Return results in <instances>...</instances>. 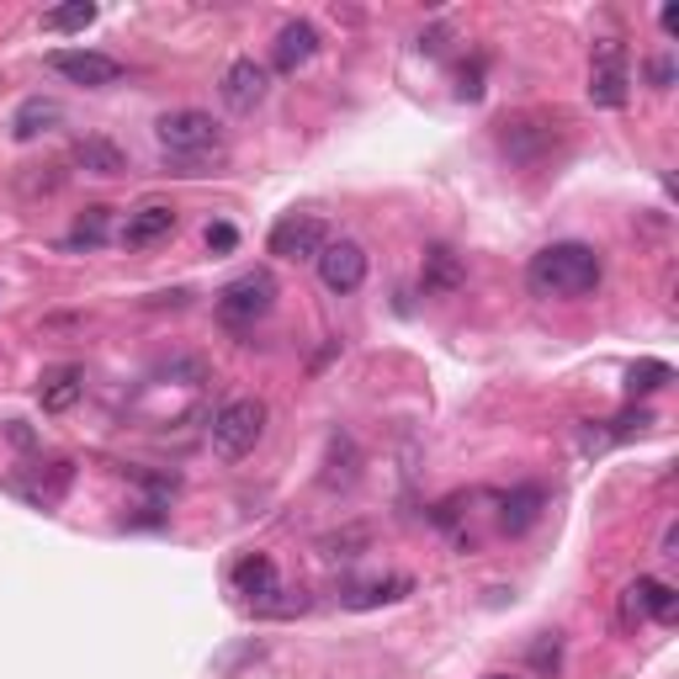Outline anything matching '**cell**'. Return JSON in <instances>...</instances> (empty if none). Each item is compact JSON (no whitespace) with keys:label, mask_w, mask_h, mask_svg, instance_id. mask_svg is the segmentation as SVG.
Listing matches in <instances>:
<instances>
[{"label":"cell","mask_w":679,"mask_h":679,"mask_svg":"<svg viewBox=\"0 0 679 679\" xmlns=\"http://www.w3.org/2000/svg\"><path fill=\"white\" fill-rule=\"evenodd\" d=\"M266 85H271L266 64H255V59H234V64L223 70V80H219L223 107H229V112H255V107L266 101Z\"/></svg>","instance_id":"cell-11"},{"label":"cell","mask_w":679,"mask_h":679,"mask_svg":"<svg viewBox=\"0 0 679 679\" xmlns=\"http://www.w3.org/2000/svg\"><path fill=\"white\" fill-rule=\"evenodd\" d=\"M234 589H240V595L255 610H261V616H282L276 595H287V589H282V574H276V563H271L266 553H255V558L234 563Z\"/></svg>","instance_id":"cell-8"},{"label":"cell","mask_w":679,"mask_h":679,"mask_svg":"<svg viewBox=\"0 0 679 679\" xmlns=\"http://www.w3.org/2000/svg\"><path fill=\"white\" fill-rule=\"evenodd\" d=\"M663 32H679V6H663Z\"/></svg>","instance_id":"cell-30"},{"label":"cell","mask_w":679,"mask_h":679,"mask_svg":"<svg viewBox=\"0 0 679 679\" xmlns=\"http://www.w3.org/2000/svg\"><path fill=\"white\" fill-rule=\"evenodd\" d=\"M600 250L595 244H579V240H563V244H547L536 250L531 266H526V287L536 297H584V292L600 287Z\"/></svg>","instance_id":"cell-1"},{"label":"cell","mask_w":679,"mask_h":679,"mask_svg":"<svg viewBox=\"0 0 679 679\" xmlns=\"http://www.w3.org/2000/svg\"><path fill=\"white\" fill-rule=\"evenodd\" d=\"M653 85L658 91H669V85H675V59H653Z\"/></svg>","instance_id":"cell-27"},{"label":"cell","mask_w":679,"mask_h":679,"mask_svg":"<svg viewBox=\"0 0 679 679\" xmlns=\"http://www.w3.org/2000/svg\"><path fill=\"white\" fill-rule=\"evenodd\" d=\"M553 139H558V133H547V122H531V118L505 122V154L509 160H536Z\"/></svg>","instance_id":"cell-17"},{"label":"cell","mask_w":679,"mask_h":679,"mask_svg":"<svg viewBox=\"0 0 679 679\" xmlns=\"http://www.w3.org/2000/svg\"><path fill=\"white\" fill-rule=\"evenodd\" d=\"M314 53H318V27L314 22H287L282 32H276V70L282 74H297Z\"/></svg>","instance_id":"cell-13"},{"label":"cell","mask_w":679,"mask_h":679,"mask_svg":"<svg viewBox=\"0 0 679 679\" xmlns=\"http://www.w3.org/2000/svg\"><path fill=\"white\" fill-rule=\"evenodd\" d=\"M175 234V207H165V202H149V207H139V213H128V223H122V244L128 250H149V244H160Z\"/></svg>","instance_id":"cell-12"},{"label":"cell","mask_w":679,"mask_h":679,"mask_svg":"<svg viewBox=\"0 0 679 679\" xmlns=\"http://www.w3.org/2000/svg\"><path fill=\"white\" fill-rule=\"evenodd\" d=\"M675 606H679V595L663 579H637L621 589V627H637V621H648V616L675 621Z\"/></svg>","instance_id":"cell-10"},{"label":"cell","mask_w":679,"mask_h":679,"mask_svg":"<svg viewBox=\"0 0 679 679\" xmlns=\"http://www.w3.org/2000/svg\"><path fill=\"white\" fill-rule=\"evenodd\" d=\"M276 308V282L271 271H244L240 282H229L219 292V318L229 330H250L255 318H266Z\"/></svg>","instance_id":"cell-4"},{"label":"cell","mask_w":679,"mask_h":679,"mask_svg":"<svg viewBox=\"0 0 679 679\" xmlns=\"http://www.w3.org/2000/svg\"><path fill=\"white\" fill-rule=\"evenodd\" d=\"M64 122V107L53 97H27L17 112H11V139L17 144H27V139H38V133H49V128H59Z\"/></svg>","instance_id":"cell-14"},{"label":"cell","mask_w":679,"mask_h":679,"mask_svg":"<svg viewBox=\"0 0 679 679\" xmlns=\"http://www.w3.org/2000/svg\"><path fill=\"white\" fill-rule=\"evenodd\" d=\"M107 213H112V207H91L85 219L74 223L70 244H101V240H107Z\"/></svg>","instance_id":"cell-24"},{"label":"cell","mask_w":679,"mask_h":679,"mask_svg":"<svg viewBox=\"0 0 679 679\" xmlns=\"http://www.w3.org/2000/svg\"><path fill=\"white\" fill-rule=\"evenodd\" d=\"M154 139L165 149V165H175V175H207V165L223 160V133L219 122L196 107H181V112H165L154 122Z\"/></svg>","instance_id":"cell-2"},{"label":"cell","mask_w":679,"mask_h":679,"mask_svg":"<svg viewBox=\"0 0 679 679\" xmlns=\"http://www.w3.org/2000/svg\"><path fill=\"white\" fill-rule=\"evenodd\" d=\"M494 679H509V675H494Z\"/></svg>","instance_id":"cell-31"},{"label":"cell","mask_w":679,"mask_h":679,"mask_svg":"<svg viewBox=\"0 0 679 679\" xmlns=\"http://www.w3.org/2000/svg\"><path fill=\"white\" fill-rule=\"evenodd\" d=\"M80 393H85V372H80V366H53V372H43V383H38V398H43L49 414L74 409Z\"/></svg>","instance_id":"cell-15"},{"label":"cell","mask_w":679,"mask_h":679,"mask_svg":"<svg viewBox=\"0 0 679 679\" xmlns=\"http://www.w3.org/2000/svg\"><path fill=\"white\" fill-rule=\"evenodd\" d=\"M74 165L85 175H122L128 170V154H122L112 139H80L74 144Z\"/></svg>","instance_id":"cell-16"},{"label":"cell","mask_w":679,"mask_h":679,"mask_svg":"<svg viewBox=\"0 0 679 679\" xmlns=\"http://www.w3.org/2000/svg\"><path fill=\"white\" fill-rule=\"evenodd\" d=\"M558 663H563V648H558V631H541V642L531 648V669L541 679H553L558 675Z\"/></svg>","instance_id":"cell-22"},{"label":"cell","mask_w":679,"mask_h":679,"mask_svg":"<svg viewBox=\"0 0 679 679\" xmlns=\"http://www.w3.org/2000/svg\"><path fill=\"white\" fill-rule=\"evenodd\" d=\"M669 377H675V372H669L663 362H642V366H631V383H627V388L631 393H653V388H663Z\"/></svg>","instance_id":"cell-23"},{"label":"cell","mask_w":679,"mask_h":679,"mask_svg":"<svg viewBox=\"0 0 679 679\" xmlns=\"http://www.w3.org/2000/svg\"><path fill=\"white\" fill-rule=\"evenodd\" d=\"M330 244V234H324V223L308 219V213H292V219H282L276 229H271L266 250L271 255H282V261H318V250Z\"/></svg>","instance_id":"cell-9"},{"label":"cell","mask_w":679,"mask_h":679,"mask_svg":"<svg viewBox=\"0 0 679 679\" xmlns=\"http://www.w3.org/2000/svg\"><path fill=\"white\" fill-rule=\"evenodd\" d=\"M318 282L330 292H356L366 282V250L356 240H330L318 250Z\"/></svg>","instance_id":"cell-7"},{"label":"cell","mask_w":679,"mask_h":679,"mask_svg":"<svg viewBox=\"0 0 679 679\" xmlns=\"http://www.w3.org/2000/svg\"><path fill=\"white\" fill-rule=\"evenodd\" d=\"M49 70L64 74V80H74V85H91V91H101V85H118V80H122L118 59H112V53H97V49H53L49 53Z\"/></svg>","instance_id":"cell-6"},{"label":"cell","mask_w":679,"mask_h":679,"mask_svg":"<svg viewBox=\"0 0 679 679\" xmlns=\"http://www.w3.org/2000/svg\"><path fill=\"white\" fill-rule=\"evenodd\" d=\"M266 436V404L261 398H234V404H223L213 414V452L229 462L250 457L255 446Z\"/></svg>","instance_id":"cell-3"},{"label":"cell","mask_w":679,"mask_h":679,"mask_svg":"<svg viewBox=\"0 0 679 679\" xmlns=\"http://www.w3.org/2000/svg\"><path fill=\"white\" fill-rule=\"evenodd\" d=\"M425 287H430V292L462 287V266H457V255H452L446 244H436V250L425 255Z\"/></svg>","instance_id":"cell-19"},{"label":"cell","mask_w":679,"mask_h":679,"mask_svg":"<svg viewBox=\"0 0 679 679\" xmlns=\"http://www.w3.org/2000/svg\"><path fill=\"white\" fill-rule=\"evenodd\" d=\"M541 505H547V499H541V488H515V494L505 499V509H499V526H505L509 536H520L526 526H536Z\"/></svg>","instance_id":"cell-18"},{"label":"cell","mask_w":679,"mask_h":679,"mask_svg":"<svg viewBox=\"0 0 679 679\" xmlns=\"http://www.w3.org/2000/svg\"><path fill=\"white\" fill-rule=\"evenodd\" d=\"M409 589H414V579H404V574H398V579H383V584H366V589H356V595H351V606L366 610V606H383V600H404Z\"/></svg>","instance_id":"cell-21"},{"label":"cell","mask_w":679,"mask_h":679,"mask_svg":"<svg viewBox=\"0 0 679 679\" xmlns=\"http://www.w3.org/2000/svg\"><path fill=\"white\" fill-rule=\"evenodd\" d=\"M663 558H679V526H669V531H663Z\"/></svg>","instance_id":"cell-28"},{"label":"cell","mask_w":679,"mask_h":679,"mask_svg":"<svg viewBox=\"0 0 679 679\" xmlns=\"http://www.w3.org/2000/svg\"><path fill=\"white\" fill-rule=\"evenodd\" d=\"M11 440H17V446H32V430H27L22 419H11Z\"/></svg>","instance_id":"cell-29"},{"label":"cell","mask_w":679,"mask_h":679,"mask_svg":"<svg viewBox=\"0 0 679 679\" xmlns=\"http://www.w3.org/2000/svg\"><path fill=\"white\" fill-rule=\"evenodd\" d=\"M240 244V234H234V223H207V250H219V255H229Z\"/></svg>","instance_id":"cell-25"},{"label":"cell","mask_w":679,"mask_h":679,"mask_svg":"<svg viewBox=\"0 0 679 679\" xmlns=\"http://www.w3.org/2000/svg\"><path fill=\"white\" fill-rule=\"evenodd\" d=\"M627 85H631V80H627V49L610 38V43H600V49H595V70H589V101L616 112V107H627V97H631Z\"/></svg>","instance_id":"cell-5"},{"label":"cell","mask_w":679,"mask_h":679,"mask_svg":"<svg viewBox=\"0 0 679 679\" xmlns=\"http://www.w3.org/2000/svg\"><path fill=\"white\" fill-rule=\"evenodd\" d=\"M97 22V6L91 0H74V6H53L49 17H43V27L49 32H80V27Z\"/></svg>","instance_id":"cell-20"},{"label":"cell","mask_w":679,"mask_h":679,"mask_svg":"<svg viewBox=\"0 0 679 679\" xmlns=\"http://www.w3.org/2000/svg\"><path fill=\"white\" fill-rule=\"evenodd\" d=\"M648 425H653V414H648V409H637V414H621V419H616V430H610V436H616V440H627L631 430H648Z\"/></svg>","instance_id":"cell-26"}]
</instances>
